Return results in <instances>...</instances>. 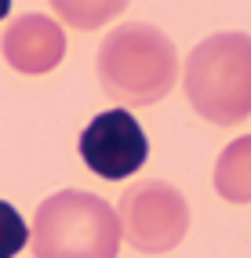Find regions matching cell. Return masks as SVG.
<instances>
[{
	"label": "cell",
	"mask_w": 251,
	"mask_h": 258,
	"mask_svg": "<svg viewBox=\"0 0 251 258\" xmlns=\"http://www.w3.org/2000/svg\"><path fill=\"white\" fill-rule=\"evenodd\" d=\"M178 77L175 44L167 33L146 22L116 26L98 47V80L102 91L120 106L160 102Z\"/></svg>",
	"instance_id": "cell-1"
},
{
	"label": "cell",
	"mask_w": 251,
	"mask_h": 258,
	"mask_svg": "<svg viewBox=\"0 0 251 258\" xmlns=\"http://www.w3.org/2000/svg\"><path fill=\"white\" fill-rule=\"evenodd\" d=\"M186 95L211 124H240L251 116V37L215 33L186 62Z\"/></svg>",
	"instance_id": "cell-2"
},
{
	"label": "cell",
	"mask_w": 251,
	"mask_h": 258,
	"mask_svg": "<svg viewBox=\"0 0 251 258\" xmlns=\"http://www.w3.org/2000/svg\"><path fill=\"white\" fill-rule=\"evenodd\" d=\"M33 251L37 258H116L120 218L106 200L66 189L37 208Z\"/></svg>",
	"instance_id": "cell-3"
},
{
	"label": "cell",
	"mask_w": 251,
	"mask_h": 258,
	"mask_svg": "<svg viewBox=\"0 0 251 258\" xmlns=\"http://www.w3.org/2000/svg\"><path fill=\"white\" fill-rule=\"evenodd\" d=\"M116 218L131 247L146 254L171 251L190 226V208L182 193L167 182H142L131 185L116 204Z\"/></svg>",
	"instance_id": "cell-4"
},
{
	"label": "cell",
	"mask_w": 251,
	"mask_h": 258,
	"mask_svg": "<svg viewBox=\"0 0 251 258\" xmlns=\"http://www.w3.org/2000/svg\"><path fill=\"white\" fill-rule=\"evenodd\" d=\"M80 157L98 178H128L146 164L149 139L128 109L98 113L80 135Z\"/></svg>",
	"instance_id": "cell-5"
},
{
	"label": "cell",
	"mask_w": 251,
	"mask_h": 258,
	"mask_svg": "<svg viewBox=\"0 0 251 258\" xmlns=\"http://www.w3.org/2000/svg\"><path fill=\"white\" fill-rule=\"evenodd\" d=\"M4 58L26 77L51 73L66 55V33L58 29L55 19L44 15H22L19 22H11L4 33Z\"/></svg>",
	"instance_id": "cell-6"
},
{
	"label": "cell",
	"mask_w": 251,
	"mask_h": 258,
	"mask_svg": "<svg viewBox=\"0 0 251 258\" xmlns=\"http://www.w3.org/2000/svg\"><path fill=\"white\" fill-rule=\"evenodd\" d=\"M215 189L229 204L251 200V135H244V139L222 149L219 167H215Z\"/></svg>",
	"instance_id": "cell-7"
},
{
	"label": "cell",
	"mask_w": 251,
	"mask_h": 258,
	"mask_svg": "<svg viewBox=\"0 0 251 258\" xmlns=\"http://www.w3.org/2000/svg\"><path fill=\"white\" fill-rule=\"evenodd\" d=\"M51 8L58 19H66L77 29H98L109 19H116L128 8V0H51Z\"/></svg>",
	"instance_id": "cell-8"
},
{
	"label": "cell",
	"mask_w": 251,
	"mask_h": 258,
	"mask_svg": "<svg viewBox=\"0 0 251 258\" xmlns=\"http://www.w3.org/2000/svg\"><path fill=\"white\" fill-rule=\"evenodd\" d=\"M29 240V229H26V218L11 208V204L0 200V258H15Z\"/></svg>",
	"instance_id": "cell-9"
},
{
	"label": "cell",
	"mask_w": 251,
	"mask_h": 258,
	"mask_svg": "<svg viewBox=\"0 0 251 258\" xmlns=\"http://www.w3.org/2000/svg\"><path fill=\"white\" fill-rule=\"evenodd\" d=\"M8 11H11V0H0V19H4Z\"/></svg>",
	"instance_id": "cell-10"
}]
</instances>
